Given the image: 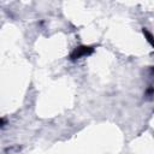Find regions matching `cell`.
Returning <instances> with one entry per match:
<instances>
[{"mask_svg": "<svg viewBox=\"0 0 154 154\" xmlns=\"http://www.w3.org/2000/svg\"><path fill=\"white\" fill-rule=\"evenodd\" d=\"M146 95L147 96H153L154 95V87H149L147 89V91H146Z\"/></svg>", "mask_w": 154, "mask_h": 154, "instance_id": "3957f363", "label": "cell"}, {"mask_svg": "<svg viewBox=\"0 0 154 154\" xmlns=\"http://www.w3.org/2000/svg\"><path fill=\"white\" fill-rule=\"evenodd\" d=\"M93 52H94V48H93V47H89V46H78V47H76V48L72 51V53L70 54V59H71V60H77V59H79V58L90 55Z\"/></svg>", "mask_w": 154, "mask_h": 154, "instance_id": "6da1fadb", "label": "cell"}, {"mask_svg": "<svg viewBox=\"0 0 154 154\" xmlns=\"http://www.w3.org/2000/svg\"><path fill=\"white\" fill-rule=\"evenodd\" d=\"M143 34L146 35V37H147V40H148V42H149V43H152V46L154 47V38H153V36L150 35V32H148V31H147V29H144V28H143Z\"/></svg>", "mask_w": 154, "mask_h": 154, "instance_id": "7a4b0ae2", "label": "cell"}]
</instances>
